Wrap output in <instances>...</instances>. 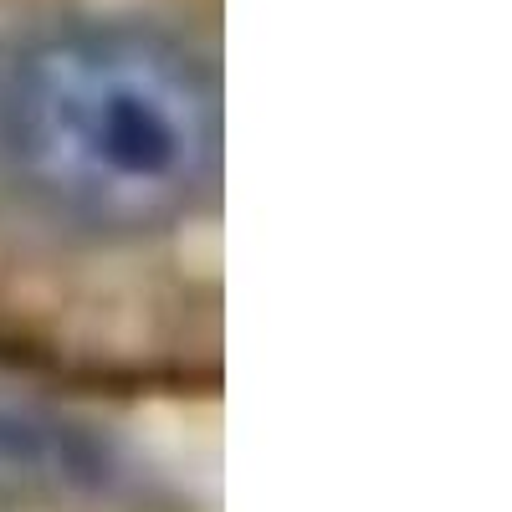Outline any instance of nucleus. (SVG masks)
I'll return each mask as SVG.
<instances>
[{"label":"nucleus","mask_w":512,"mask_h":512,"mask_svg":"<svg viewBox=\"0 0 512 512\" xmlns=\"http://www.w3.org/2000/svg\"><path fill=\"white\" fill-rule=\"evenodd\" d=\"M123 487V456L93 425L0 400V507L103 502Z\"/></svg>","instance_id":"nucleus-2"},{"label":"nucleus","mask_w":512,"mask_h":512,"mask_svg":"<svg viewBox=\"0 0 512 512\" xmlns=\"http://www.w3.org/2000/svg\"><path fill=\"white\" fill-rule=\"evenodd\" d=\"M0 164L52 216L154 231L221 169V77L154 21H67L0 62Z\"/></svg>","instance_id":"nucleus-1"}]
</instances>
